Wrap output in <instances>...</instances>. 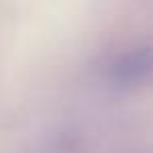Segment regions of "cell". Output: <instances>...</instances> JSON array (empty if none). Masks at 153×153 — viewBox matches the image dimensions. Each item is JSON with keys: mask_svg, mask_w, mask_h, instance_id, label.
<instances>
[{"mask_svg": "<svg viewBox=\"0 0 153 153\" xmlns=\"http://www.w3.org/2000/svg\"><path fill=\"white\" fill-rule=\"evenodd\" d=\"M153 76V46L143 44L120 53L107 69V78L111 84L120 88H130L147 82Z\"/></svg>", "mask_w": 153, "mask_h": 153, "instance_id": "1", "label": "cell"}]
</instances>
